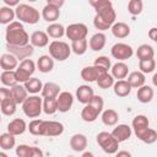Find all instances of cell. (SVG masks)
I'll list each match as a JSON object with an SVG mask.
<instances>
[{"label": "cell", "mask_w": 157, "mask_h": 157, "mask_svg": "<svg viewBox=\"0 0 157 157\" xmlns=\"http://www.w3.org/2000/svg\"><path fill=\"white\" fill-rule=\"evenodd\" d=\"M90 5L96 10L93 26L99 31H107L115 23L117 13L109 0H91Z\"/></svg>", "instance_id": "cell-1"}, {"label": "cell", "mask_w": 157, "mask_h": 157, "mask_svg": "<svg viewBox=\"0 0 157 157\" xmlns=\"http://www.w3.org/2000/svg\"><path fill=\"white\" fill-rule=\"evenodd\" d=\"M28 130L32 135L36 136L53 137V136H59L64 132V125L60 121L33 119L28 124Z\"/></svg>", "instance_id": "cell-2"}, {"label": "cell", "mask_w": 157, "mask_h": 157, "mask_svg": "<svg viewBox=\"0 0 157 157\" xmlns=\"http://www.w3.org/2000/svg\"><path fill=\"white\" fill-rule=\"evenodd\" d=\"M5 39H6V44H9V45L23 47V45L29 44L31 37L28 36L23 25L20 21H13L12 23L6 26Z\"/></svg>", "instance_id": "cell-3"}, {"label": "cell", "mask_w": 157, "mask_h": 157, "mask_svg": "<svg viewBox=\"0 0 157 157\" xmlns=\"http://www.w3.org/2000/svg\"><path fill=\"white\" fill-rule=\"evenodd\" d=\"M104 107V101L101 96H96L91 99L88 104H85V107L81 110V118L86 123H93L99 114H102Z\"/></svg>", "instance_id": "cell-4"}, {"label": "cell", "mask_w": 157, "mask_h": 157, "mask_svg": "<svg viewBox=\"0 0 157 157\" xmlns=\"http://www.w3.org/2000/svg\"><path fill=\"white\" fill-rule=\"evenodd\" d=\"M15 12H16V17L20 20V22L27 23V25H36L39 22L40 15L39 11L28 5V4H20L17 7H15Z\"/></svg>", "instance_id": "cell-5"}, {"label": "cell", "mask_w": 157, "mask_h": 157, "mask_svg": "<svg viewBox=\"0 0 157 157\" xmlns=\"http://www.w3.org/2000/svg\"><path fill=\"white\" fill-rule=\"evenodd\" d=\"M22 110L28 118H38L43 112V98L39 96H28V98L22 104Z\"/></svg>", "instance_id": "cell-6"}, {"label": "cell", "mask_w": 157, "mask_h": 157, "mask_svg": "<svg viewBox=\"0 0 157 157\" xmlns=\"http://www.w3.org/2000/svg\"><path fill=\"white\" fill-rule=\"evenodd\" d=\"M96 141L99 145V147L108 155H114L118 152L119 142L115 140V137L112 135V132L108 131H101L96 136Z\"/></svg>", "instance_id": "cell-7"}, {"label": "cell", "mask_w": 157, "mask_h": 157, "mask_svg": "<svg viewBox=\"0 0 157 157\" xmlns=\"http://www.w3.org/2000/svg\"><path fill=\"white\" fill-rule=\"evenodd\" d=\"M71 45L63 40H53L49 44V55L58 61H65L71 54Z\"/></svg>", "instance_id": "cell-8"}, {"label": "cell", "mask_w": 157, "mask_h": 157, "mask_svg": "<svg viewBox=\"0 0 157 157\" xmlns=\"http://www.w3.org/2000/svg\"><path fill=\"white\" fill-rule=\"evenodd\" d=\"M16 107H17V103L15 102V99L11 94V90L2 86L0 88V109H1V113L4 115H9V117L13 115L16 113Z\"/></svg>", "instance_id": "cell-9"}, {"label": "cell", "mask_w": 157, "mask_h": 157, "mask_svg": "<svg viewBox=\"0 0 157 157\" xmlns=\"http://www.w3.org/2000/svg\"><path fill=\"white\" fill-rule=\"evenodd\" d=\"M36 69H37V64L32 59H26V60L21 61L20 65H18V67L15 70L18 83L27 82L32 77V75L34 74Z\"/></svg>", "instance_id": "cell-10"}, {"label": "cell", "mask_w": 157, "mask_h": 157, "mask_svg": "<svg viewBox=\"0 0 157 157\" xmlns=\"http://www.w3.org/2000/svg\"><path fill=\"white\" fill-rule=\"evenodd\" d=\"M88 34V28L85 23H71L66 27L65 31V36L67 37V39L72 42H77L81 39H86Z\"/></svg>", "instance_id": "cell-11"}, {"label": "cell", "mask_w": 157, "mask_h": 157, "mask_svg": "<svg viewBox=\"0 0 157 157\" xmlns=\"http://www.w3.org/2000/svg\"><path fill=\"white\" fill-rule=\"evenodd\" d=\"M110 54L114 59H117L119 61H124V60L130 59L134 55V49L130 44L119 42V43H115L110 48Z\"/></svg>", "instance_id": "cell-12"}, {"label": "cell", "mask_w": 157, "mask_h": 157, "mask_svg": "<svg viewBox=\"0 0 157 157\" xmlns=\"http://www.w3.org/2000/svg\"><path fill=\"white\" fill-rule=\"evenodd\" d=\"M131 128H132V131L134 134L136 135V137L140 140L144 134L150 129V120L146 115L144 114H137L134 119H132V123H131Z\"/></svg>", "instance_id": "cell-13"}, {"label": "cell", "mask_w": 157, "mask_h": 157, "mask_svg": "<svg viewBox=\"0 0 157 157\" xmlns=\"http://www.w3.org/2000/svg\"><path fill=\"white\" fill-rule=\"evenodd\" d=\"M6 49H7V53L15 55L18 61H23L26 59H28L33 53H34V47L29 43L27 45H23V47H13V45H9L6 44Z\"/></svg>", "instance_id": "cell-14"}, {"label": "cell", "mask_w": 157, "mask_h": 157, "mask_svg": "<svg viewBox=\"0 0 157 157\" xmlns=\"http://www.w3.org/2000/svg\"><path fill=\"white\" fill-rule=\"evenodd\" d=\"M107 71H104L103 69L96 66V65H91V66H86L81 70V78L86 82H97V80L105 74Z\"/></svg>", "instance_id": "cell-15"}, {"label": "cell", "mask_w": 157, "mask_h": 157, "mask_svg": "<svg viewBox=\"0 0 157 157\" xmlns=\"http://www.w3.org/2000/svg\"><path fill=\"white\" fill-rule=\"evenodd\" d=\"M16 156L17 157H44L43 151L39 147L36 146H29L21 144L16 147Z\"/></svg>", "instance_id": "cell-16"}, {"label": "cell", "mask_w": 157, "mask_h": 157, "mask_svg": "<svg viewBox=\"0 0 157 157\" xmlns=\"http://www.w3.org/2000/svg\"><path fill=\"white\" fill-rule=\"evenodd\" d=\"M56 102H58V110L61 113H66L71 109V107L74 104V96L71 92L64 91L58 96Z\"/></svg>", "instance_id": "cell-17"}, {"label": "cell", "mask_w": 157, "mask_h": 157, "mask_svg": "<svg viewBox=\"0 0 157 157\" xmlns=\"http://www.w3.org/2000/svg\"><path fill=\"white\" fill-rule=\"evenodd\" d=\"M131 134H132V128H130L128 124H119L112 131V135L115 137V140L119 144L129 140L131 137Z\"/></svg>", "instance_id": "cell-18"}, {"label": "cell", "mask_w": 157, "mask_h": 157, "mask_svg": "<svg viewBox=\"0 0 157 157\" xmlns=\"http://www.w3.org/2000/svg\"><path fill=\"white\" fill-rule=\"evenodd\" d=\"M18 65V59L10 53H4L0 58V66L2 71H15Z\"/></svg>", "instance_id": "cell-19"}, {"label": "cell", "mask_w": 157, "mask_h": 157, "mask_svg": "<svg viewBox=\"0 0 157 157\" xmlns=\"http://www.w3.org/2000/svg\"><path fill=\"white\" fill-rule=\"evenodd\" d=\"M94 97V92L93 88L88 85H81L77 87L76 90V98L80 103L82 104H88L91 102V99Z\"/></svg>", "instance_id": "cell-20"}, {"label": "cell", "mask_w": 157, "mask_h": 157, "mask_svg": "<svg viewBox=\"0 0 157 157\" xmlns=\"http://www.w3.org/2000/svg\"><path fill=\"white\" fill-rule=\"evenodd\" d=\"M28 129V125L26 124V121L21 118H15L13 120H11L7 125V132H10L13 136H18L22 135L26 130Z\"/></svg>", "instance_id": "cell-21"}, {"label": "cell", "mask_w": 157, "mask_h": 157, "mask_svg": "<svg viewBox=\"0 0 157 157\" xmlns=\"http://www.w3.org/2000/svg\"><path fill=\"white\" fill-rule=\"evenodd\" d=\"M29 43L33 45V47H37V48H44L47 47L49 43V36L47 34V32L44 31H34L32 34H31V40Z\"/></svg>", "instance_id": "cell-22"}, {"label": "cell", "mask_w": 157, "mask_h": 157, "mask_svg": "<svg viewBox=\"0 0 157 157\" xmlns=\"http://www.w3.org/2000/svg\"><path fill=\"white\" fill-rule=\"evenodd\" d=\"M70 147L76 152H85L87 147V137L83 134H74L70 137Z\"/></svg>", "instance_id": "cell-23"}, {"label": "cell", "mask_w": 157, "mask_h": 157, "mask_svg": "<svg viewBox=\"0 0 157 157\" xmlns=\"http://www.w3.org/2000/svg\"><path fill=\"white\" fill-rule=\"evenodd\" d=\"M105 42H107L105 34L103 32H97L90 38L88 45H90V49H92L93 52H99L104 48Z\"/></svg>", "instance_id": "cell-24"}, {"label": "cell", "mask_w": 157, "mask_h": 157, "mask_svg": "<svg viewBox=\"0 0 157 157\" xmlns=\"http://www.w3.org/2000/svg\"><path fill=\"white\" fill-rule=\"evenodd\" d=\"M110 74L114 78H117V81L118 80H124L129 74V66L124 61H118L114 65H112Z\"/></svg>", "instance_id": "cell-25"}, {"label": "cell", "mask_w": 157, "mask_h": 157, "mask_svg": "<svg viewBox=\"0 0 157 157\" xmlns=\"http://www.w3.org/2000/svg\"><path fill=\"white\" fill-rule=\"evenodd\" d=\"M60 93V86L55 82H45L40 92L42 98H58Z\"/></svg>", "instance_id": "cell-26"}, {"label": "cell", "mask_w": 157, "mask_h": 157, "mask_svg": "<svg viewBox=\"0 0 157 157\" xmlns=\"http://www.w3.org/2000/svg\"><path fill=\"white\" fill-rule=\"evenodd\" d=\"M10 90H11V94H12V97L17 104H23L25 101L28 98V92H27L25 85L17 83L16 86L11 87Z\"/></svg>", "instance_id": "cell-27"}, {"label": "cell", "mask_w": 157, "mask_h": 157, "mask_svg": "<svg viewBox=\"0 0 157 157\" xmlns=\"http://www.w3.org/2000/svg\"><path fill=\"white\" fill-rule=\"evenodd\" d=\"M59 16H60V10L52 5L45 4V6L42 9V17L47 22L55 23V21L59 18Z\"/></svg>", "instance_id": "cell-28"}, {"label": "cell", "mask_w": 157, "mask_h": 157, "mask_svg": "<svg viewBox=\"0 0 157 157\" xmlns=\"http://www.w3.org/2000/svg\"><path fill=\"white\" fill-rule=\"evenodd\" d=\"M110 31H112V34H113L115 38H119V39L126 38V37L130 34V32H131V31H130V26L126 25L125 22H115V23L112 26Z\"/></svg>", "instance_id": "cell-29"}, {"label": "cell", "mask_w": 157, "mask_h": 157, "mask_svg": "<svg viewBox=\"0 0 157 157\" xmlns=\"http://www.w3.org/2000/svg\"><path fill=\"white\" fill-rule=\"evenodd\" d=\"M37 69L43 72H50L54 69V59L50 55H40L37 60Z\"/></svg>", "instance_id": "cell-30"}, {"label": "cell", "mask_w": 157, "mask_h": 157, "mask_svg": "<svg viewBox=\"0 0 157 157\" xmlns=\"http://www.w3.org/2000/svg\"><path fill=\"white\" fill-rule=\"evenodd\" d=\"M126 81L130 83L131 88H140L145 85L146 77H145V74H142L141 71H132L128 75Z\"/></svg>", "instance_id": "cell-31"}, {"label": "cell", "mask_w": 157, "mask_h": 157, "mask_svg": "<svg viewBox=\"0 0 157 157\" xmlns=\"http://www.w3.org/2000/svg\"><path fill=\"white\" fill-rule=\"evenodd\" d=\"M113 91L118 97H126L131 92V86L126 80H118L113 86Z\"/></svg>", "instance_id": "cell-32"}, {"label": "cell", "mask_w": 157, "mask_h": 157, "mask_svg": "<svg viewBox=\"0 0 157 157\" xmlns=\"http://www.w3.org/2000/svg\"><path fill=\"white\" fill-rule=\"evenodd\" d=\"M101 119H102V123L107 126H114L118 120H119V114L117 113V110L109 108V109H105L102 112V115H101Z\"/></svg>", "instance_id": "cell-33"}, {"label": "cell", "mask_w": 157, "mask_h": 157, "mask_svg": "<svg viewBox=\"0 0 157 157\" xmlns=\"http://www.w3.org/2000/svg\"><path fill=\"white\" fill-rule=\"evenodd\" d=\"M136 97H137V101L141 103H150L153 98V88L147 85H144L142 87L137 88Z\"/></svg>", "instance_id": "cell-34"}, {"label": "cell", "mask_w": 157, "mask_h": 157, "mask_svg": "<svg viewBox=\"0 0 157 157\" xmlns=\"http://www.w3.org/2000/svg\"><path fill=\"white\" fill-rule=\"evenodd\" d=\"M65 31H66V28L61 25V23H58V22H55V23H50L48 27H47V34L50 37V38H54V39H59V38H61L64 34H65Z\"/></svg>", "instance_id": "cell-35"}, {"label": "cell", "mask_w": 157, "mask_h": 157, "mask_svg": "<svg viewBox=\"0 0 157 157\" xmlns=\"http://www.w3.org/2000/svg\"><path fill=\"white\" fill-rule=\"evenodd\" d=\"M15 17H16V12L12 7H9V6L0 7V23L10 25L13 22Z\"/></svg>", "instance_id": "cell-36"}, {"label": "cell", "mask_w": 157, "mask_h": 157, "mask_svg": "<svg viewBox=\"0 0 157 157\" xmlns=\"http://www.w3.org/2000/svg\"><path fill=\"white\" fill-rule=\"evenodd\" d=\"M136 56L139 59V61L141 60H148V59H153L155 56V50L150 44H141L137 50H136Z\"/></svg>", "instance_id": "cell-37"}, {"label": "cell", "mask_w": 157, "mask_h": 157, "mask_svg": "<svg viewBox=\"0 0 157 157\" xmlns=\"http://www.w3.org/2000/svg\"><path fill=\"white\" fill-rule=\"evenodd\" d=\"M23 85H25V87H26V90H27L28 93L36 94V93L42 92L44 83H42V81H40L38 77H31V78H29L27 82H25Z\"/></svg>", "instance_id": "cell-38"}, {"label": "cell", "mask_w": 157, "mask_h": 157, "mask_svg": "<svg viewBox=\"0 0 157 157\" xmlns=\"http://www.w3.org/2000/svg\"><path fill=\"white\" fill-rule=\"evenodd\" d=\"M16 145V139L10 132H4L0 135V147L2 151L12 150Z\"/></svg>", "instance_id": "cell-39"}, {"label": "cell", "mask_w": 157, "mask_h": 157, "mask_svg": "<svg viewBox=\"0 0 157 157\" xmlns=\"http://www.w3.org/2000/svg\"><path fill=\"white\" fill-rule=\"evenodd\" d=\"M0 80L5 87H10V88L18 83L15 71H2L0 75Z\"/></svg>", "instance_id": "cell-40"}, {"label": "cell", "mask_w": 157, "mask_h": 157, "mask_svg": "<svg viewBox=\"0 0 157 157\" xmlns=\"http://www.w3.org/2000/svg\"><path fill=\"white\" fill-rule=\"evenodd\" d=\"M43 112L48 115H52L58 112L56 98H43Z\"/></svg>", "instance_id": "cell-41"}, {"label": "cell", "mask_w": 157, "mask_h": 157, "mask_svg": "<svg viewBox=\"0 0 157 157\" xmlns=\"http://www.w3.org/2000/svg\"><path fill=\"white\" fill-rule=\"evenodd\" d=\"M114 83H115L114 77L112 76V74H108V72L103 74V75L97 80V85H98V87L102 88V90L110 88V87L114 86Z\"/></svg>", "instance_id": "cell-42"}, {"label": "cell", "mask_w": 157, "mask_h": 157, "mask_svg": "<svg viewBox=\"0 0 157 157\" xmlns=\"http://www.w3.org/2000/svg\"><path fill=\"white\" fill-rule=\"evenodd\" d=\"M142 9H144V2L141 0H130L128 2V11L132 16L140 15L142 12Z\"/></svg>", "instance_id": "cell-43"}, {"label": "cell", "mask_w": 157, "mask_h": 157, "mask_svg": "<svg viewBox=\"0 0 157 157\" xmlns=\"http://www.w3.org/2000/svg\"><path fill=\"white\" fill-rule=\"evenodd\" d=\"M87 47H88L87 39H81V40H77V42H72V43H71V50H72L76 55H82V54H85L86 50H87Z\"/></svg>", "instance_id": "cell-44"}, {"label": "cell", "mask_w": 157, "mask_h": 157, "mask_svg": "<svg viewBox=\"0 0 157 157\" xmlns=\"http://www.w3.org/2000/svg\"><path fill=\"white\" fill-rule=\"evenodd\" d=\"M139 71L142 74H151L156 69V60L155 59H148V60H141L139 61Z\"/></svg>", "instance_id": "cell-45"}, {"label": "cell", "mask_w": 157, "mask_h": 157, "mask_svg": "<svg viewBox=\"0 0 157 157\" xmlns=\"http://www.w3.org/2000/svg\"><path fill=\"white\" fill-rule=\"evenodd\" d=\"M93 65H96V66H98V67L103 69V70H104V71H107V72H108V70H110V69H112V63H110V59H109L108 56H105V55L97 56V58L94 59Z\"/></svg>", "instance_id": "cell-46"}, {"label": "cell", "mask_w": 157, "mask_h": 157, "mask_svg": "<svg viewBox=\"0 0 157 157\" xmlns=\"http://www.w3.org/2000/svg\"><path fill=\"white\" fill-rule=\"evenodd\" d=\"M140 140H141L142 142L147 144V145H151V144L156 142V140H157V131L150 128V129L144 134V136H142Z\"/></svg>", "instance_id": "cell-47"}, {"label": "cell", "mask_w": 157, "mask_h": 157, "mask_svg": "<svg viewBox=\"0 0 157 157\" xmlns=\"http://www.w3.org/2000/svg\"><path fill=\"white\" fill-rule=\"evenodd\" d=\"M47 4H48V5H52V6H54V7H56V9L60 10L61 6L65 4V1H64V0H48Z\"/></svg>", "instance_id": "cell-48"}, {"label": "cell", "mask_w": 157, "mask_h": 157, "mask_svg": "<svg viewBox=\"0 0 157 157\" xmlns=\"http://www.w3.org/2000/svg\"><path fill=\"white\" fill-rule=\"evenodd\" d=\"M147 34H148L150 39H152L155 43H157V27H152V28H150Z\"/></svg>", "instance_id": "cell-49"}, {"label": "cell", "mask_w": 157, "mask_h": 157, "mask_svg": "<svg viewBox=\"0 0 157 157\" xmlns=\"http://www.w3.org/2000/svg\"><path fill=\"white\" fill-rule=\"evenodd\" d=\"M115 157H132L131 153L129 151H125V150H121V151H118L115 153Z\"/></svg>", "instance_id": "cell-50"}, {"label": "cell", "mask_w": 157, "mask_h": 157, "mask_svg": "<svg viewBox=\"0 0 157 157\" xmlns=\"http://www.w3.org/2000/svg\"><path fill=\"white\" fill-rule=\"evenodd\" d=\"M4 2H5V5L9 6V7H11V6L17 7V6L20 5V2H18L17 0H4Z\"/></svg>", "instance_id": "cell-51"}, {"label": "cell", "mask_w": 157, "mask_h": 157, "mask_svg": "<svg viewBox=\"0 0 157 157\" xmlns=\"http://www.w3.org/2000/svg\"><path fill=\"white\" fill-rule=\"evenodd\" d=\"M81 157H94V155H93L91 151H85V152L81 155Z\"/></svg>", "instance_id": "cell-52"}, {"label": "cell", "mask_w": 157, "mask_h": 157, "mask_svg": "<svg viewBox=\"0 0 157 157\" xmlns=\"http://www.w3.org/2000/svg\"><path fill=\"white\" fill-rule=\"evenodd\" d=\"M152 83H153V86H156V87H157V72L152 76Z\"/></svg>", "instance_id": "cell-53"}, {"label": "cell", "mask_w": 157, "mask_h": 157, "mask_svg": "<svg viewBox=\"0 0 157 157\" xmlns=\"http://www.w3.org/2000/svg\"><path fill=\"white\" fill-rule=\"evenodd\" d=\"M0 157H9V156L5 153V151H1V152H0Z\"/></svg>", "instance_id": "cell-54"}, {"label": "cell", "mask_w": 157, "mask_h": 157, "mask_svg": "<svg viewBox=\"0 0 157 157\" xmlns=\"http://www.w3.org/2000/svg\"><path fill=\"white\" fill-rule=\"evenodd\" d=\"M66 157H74V156H66Z\"/></svg>", "instance_id": "cell-55"}]
</instances>
